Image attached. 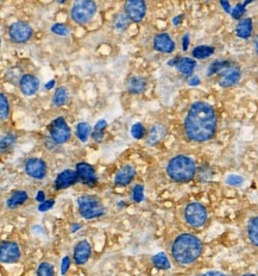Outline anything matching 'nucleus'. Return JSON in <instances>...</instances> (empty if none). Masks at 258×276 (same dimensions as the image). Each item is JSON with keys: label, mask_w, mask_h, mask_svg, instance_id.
Returning <instances> with one entry per match:
<instances>
[{"label": "nucleus", "mask_w": 258, "mask_h": 276, "mask_svg": "<svg viewBox=\"0 0 258 276\" xmlns=\"http://www.w3.org/2000/svg\"><path fill=\"white\" fill-rule=\"evenodd\" d=\"M218 118L212 105L206 102L192 104L183 123L186 137L192 142L204 143L214 137Z\"/></svg>", "instance_id": "f257e3e1"}, {"label": "nucleus", "mask_w": 258, "mask_h": 276, "mask_svg": "<svg viewBox=\"0 0 258 276\" xmlns=\"http://www.w3.org/2000/svg\"><path fill=\"white\" fill-rule=\"evenodd\" d=\"M204 250L203 242L192 233H181L171 244V257L179 266H189L199 260Z\"/></svg>", "instance_id": "f03ea898"}, {"label": "nucleus", "mask_w": 258, "mask_h": 276, "mask_svg": "<svg viewBox=\"0 0 258 276\" xmlns=\"http://www.w3.org/2000/svg\"><path fill=\"white\" fill-rule=\"evenodd\" d=\"M167 174L175 182H189L197 174V166L191 157L177 155L169 161Z\"/></svg>", "instance_id": "7ed1b4c3"}, {"label": "nucleus", "mask_w": 258, "mask_h": 276, "mask_svg": "<svg viewBox=\"0 0 258 276\" xmlns=\"http://www.w3.org/2000/svg\"><path fill=\"white\" fill-rule=\"evenodd\" d=\"M79 210L85 219H94L102 217L105 213V207L103 206L99 198L94 195H82L78 199Z\"/></svg>", "instance_id": "20e7f679"}, {"label": "nucleus", "mask_w": 258, "mask_h": 276, "mask_svg": "<svg viewBox=\"0 0 258 276\" xmlns=\"http://www.w3.org/2000/svg\"><path fill=\"white\" fill-rule=\"evenodd\" d=\"M183 218L189 226L198 228L204 226L205 222L207 221V218H208V213L203 204L191 203L185 207Z\"/></svg>", "instance_id": "39448f33"}, {"label": "nucleus", "mask_w": 258, "mask_h": 276, "mask_svg": "<svg viewBox=\"0 0 258 276\" xmlns=\"http://www.w3.org/2000/svg\"><path fill=\"white\" fill-rule=\"evenodd\" d=\"M97 12V4L92 0H79L73 5L72 18L78 24H86Z\"/></svg>", "instance_id": "423d86ee"}, {"label": "nucleus", "mask_w": 258, "mask_h": 276, "mask_svg": "<svg viewBox=\"0 0 258 276\" xmlns=\"http://www.w3.org/2000/svg\"><path fill=\"white\" fill-rule=\"evenodd\" d=\"M221 70L222 73L219 75L218 82L222 88L232 87V86L238 84L240 78H242V72L239 68L234 64H231V62H228Z\"/></svg>", "instance_id": "0eeeda50"}, {"label": "nucleus", "mask_w": 258, "mask_h": 276, "mask_svg": "<svg viewBox=\"0 0 258 276\" xmlns=\"http://www.w3.org/2000/svg\"><path fill=\"white\" fill-rule=\"evenodd\" d=\"M52 137L57 144H63L69 141L70 138V129L63 118H56L52 124Z\"/></svg>", "instance_id": "6e6552de"}, {"label": "nucleus", "mask_w": 258, "mask_h": 276, "mask_svg": "<svg viewBox=\"0 0 258 276\" xmlns=\"http://www.w3.org/2000/svg\"><path fill=\"white\" fill-rule=\"evenodd\" d=\"M8 35L11 40L17 43L28 42L32 36V29L28 23L24 22H16L8 29Z\"/></svg>", "instance_id": "1a4fd4ad"}, {"label": "nucleus", "mask_w": 258, "mask_h": 276, "mask_svg": "<svg viewBox=\"0 0 258 276\" xmlns=\"http://www.w3.org/2000/svg\"><path fill=\"white\" fill-rule=\"evenodd\" d=\"M125 14L132 22H141L147 13V5L143 0H129L125 2Z\"/></svg>", "instance_id": "9d476101"}, {"label": "nucleus", "mask_w": 258, "mask_h": 276, "mask_svg": "<svg viewBox=\"0 0 258 276\" xmlns=\"http://www.w3.org/2000/svg\"><path fill=\"white\" fill-rule=\"evenodd\" d=\"M20 258V249L14 242H2L0 246L1 263H16Z\"/></svg>", "instance_id": "9b49d317"}, {"label": "nucleus", "mask_w": 258, "mask_h": 276, "mask_svg": "<svg viewBox=\"0 0 258 276\" xmlns=\"http://www.w3.org/2000/svg\"><path fill=\"white\" fill-rule=\"evenodd\" d=\"M25 171L34 179H43L47 174V165L43 160L30 159L25 163Z\"/></svg>", "instance_id": "f8f14e48"}, {"label": "nucleus", "mask_w": 258, "mask_h": 276, "mask_svg": "<svg viewBox=\"0 0 258 276\" xmlns=\"http://www.w3.org/2000/svg\"><path fill=\"white\" fill-rule=\"evenodd\" d=\"M76 171H78L80 180L85 183V185L93 187L97 183L98 177L96 174V170L91 165L86 162H80L76 165Z\"/></svg>", "instance_id": "ddd939ff"}, {"label": "nucleus", "mask_w": 258, "mask_h": 276, "mask_svg": "<svg viewBox=\"0 0 258 276\" xmlns=\"http://www.w3.org/2000/svg\"><path fill=\"white\" fill-rule=\"evenodd\" d=\"M80 180L79 174L76 170H72V169H67V170L62 171L57 175L55 180V187L56 189H63L68 188L74 183H76Z\"/></svg>", "instance_id": "4468645a"}, {"label": "nucleus", "mask_w": 258, "mask_h": 276, "mask_svg": "<svg viewBox=\"0 0 258 276\" xmlns=\"http://www.w3.org/2000/svg\"><path fill=\"white\" fill-rule=\"evenodd\" d=\"M20 91L23 92V94L25 96H34L35 93L40 88V81L36 76L31 75V74H25L22 76L19 81Z\"/></svg>", "instance_id": "2eb2a0df"}, {"label": "nucleus", "mask_w": 258, "mask_h": 276, "mask_svg": "<svg viewBox=\"0 0 258 276\" xmlns=\"http://www.w3.org/2000/svg\"><path fill=\"white\" fill-rule=\"evenodd\" d=\"M91 245L87 240H80L78 244L75 245L74 249V262L76 264H85L88 261V258L91 256Z\"/></svg>", "instance_id": "dca6fc26"}, {"label": "nucleus", "mask_w": 258, "mask_h": 276, "mask_svg": "<svg viewBox=\"0 0 258 276\" xmlns=\"http://www.w3.org/2000/svg\"><path fill=\"white\" fill-rule=\"evenodd\" d=\"M154 47L158 52L170 54L175 50V43L168 34H158L154 38Z\"/></svg>", "instance_id": "f3484780"}, {"label": "nucleus", "mask_w": 258, "mask_h": 276, "mask_svg": "<svg viewBox=\"0 0 258 276\" xmlns=\"http://www.w3.org/2000/svg\"><path fill=\"white\" fill-rule=\"evenodd\" d=\"M135 175L136 169L132 166H124L115 174L114 183L118 186H127L133 180Z\"/></svg>", "instance_id": "a211bd4d"}, {"label": "nucleus", "mask_w": 258, "mask_h": 276, "mask_svg": "<svg viewBox=\"0 0 258 276\" xmlns=\"http://www.w3.org/2000/svg\"><path fill=\"white\" fill-rule=\"evenodd\" d=\"M147 86V80L141 75H133L126 82V90L132 94L143 93Z\"/></svg>", "instance_id": "6ab92c4d"}, {"label": "nucleus", "mask_w": 258, "mask_h": 276, "mask_svg": "<svg viewBox=\"0 0 258 276\" xmlns=\"http://www.w3.org/2000/svg\"><path fill=\"white\" fill-rule=\"evenodd\" d=\"M167 135V129L162 125V124H156L150 129L149 133H148L147 144L148 145H155L162 141L164 138V136Z\"/></svg>", "instance_id": "aec40b11"}, {"label": "nucleus", "mask_w": 258, "mask_h": 276, "mask_svg": "<svg viewBox=\"0 0 258 276\" xmlns=\"http://www.w3.org/2000/svg\"><path fill=\"white\" fill-rule=\"evenodd\" d=\"M246 234L251 244L258 248V216L252 217L249 221L248 226H246Z\"/></svg>", "instance_id": "412c9836"}, {"label": "nucleus", "mask_w": 258, "mask_h": 276, "mask_svg": "<svg viewBox=\"0 0 258 276\" xmlns=\"http://www.w3.org/2000/svg\"><path fill=\"white\" fill-rule=\"evenodd\" d=\"M236 34L243 40H248L252 35V20L250 18L240 19L236 26Z\"/></svg>", "instance_id": "4be33fe9"}, {"label": "nucleus", "mask_w": 258, "mask_h": 276, "mask_svg": "<svg viewBox=\"0 0 258 276\" xmlns=\"http://www.w3.org/2000/svg\"><path fill=\"white\" fill-rule=\"evenodd\" d=\"M175 62H176V66L175 67H176L182 74H186V75L192 74L193 70H194L195 67H197V62H195V60H193V58H189V57L176 58Z\"/></svg>", "instance_id": "5701e85b"}, {"label": "nucleus", "mask_w": 258, "mask_h": 276, "mask_svg": "<svg viewBox=\"0 0 258 276\" xmlns=\"http://www.w3.org/2000/svg\"><path fill=\"white\" fill-rule=\"evenodd\" d=\"M26 200H28V193L24 191H18L13 193V194L8 198L7 206L10 207V209H16V207L24 204Z\"/></svg>", "instance_id": "b1692460"}, {"label": "nucleus", "mask_w": 258, "mask_h": 276, "mask_svg": "<svg viewBox=\"0 0 258 276\" xmlns=\"http://www.w3.org/2000/svg\"><path fill=\"white\" fill-rule=\"evenodd\" d=\"M214 53V48L209 46H199L193 50V57L198 58V60H205V58L209 57Z\"/></svg>", "instance_id": "393cba45"}, {"label": "nucleus", "mask_w": 258, "mask_h": 276, "mask_svg": "<svg viewBox=\"0 0 258 276\" xmlns=\"http://www.w3.org/2000/svg\"><path fill=\"white\" fill-rule=\"evenodd\" d=\"M153 263L157 269H170V262H169L167 255H165L164 252H158V254H156L155 256L153 257Z\"/></svg>", "instance_id": "a878e982"}, {"label": "nucleus", "mask_w": 258, "mask_h": 276, "mask_svg": "<svg viewBox=\"0 0 258 276\" xmlns=\"http://www.w3.org/2000/svg\"><path fill=\"white\" fill-rule=\"evenodd\" d=\"M91 133V126L87 123H80L76 127V135L81 142H87Z\"/></svg>", "instance_id": "bb28decb"}, {"label": "nucleus", "mask_w": 258, "mask_h": 276, "mask_svg": "<svg viewBox=\"0 0 258 276\" xmlns=\"http://www.w3.org/2000/svg\"><path fill=\"white\" fill-rule=\"evenodd\" d=\"M67 91H66V88H57L55 92V96H54V105L55 106H57V108H60V106L62 105H64L67 102Z\"/></svg>", "instance_id": "cd10ccee"}, {"label": "nucleus", "mask_w": 258, "mask_h": 276, "mask_svg": "<svg viewBox=\"0 0 258 276\" xmlns=\"http://www.w3.org/2000/svg\"><path fill=\"white\" fill-rule=\"evenodd\" d=\"M37 276H54V267L48 262H42L37 268Z\"/></svg>", "instance_id": "c85d7f7f"}, {"label": "nucleus", "mask_w": 258, "mask_h": 276, "mask_svg": "<svg viewBox=\"0 0 258 276\" xmlns=\"http://www.w3.org/2000/svg\"><path fill=\"white\" fill-rule=\"evenodd\" d=\"M105 127H106L105 120H99L96 124V126H94V131L92 132V137L96 139L97 142H100L103 139V132Z\"/></svg>", "instance_id": "c756f323"}, {"label": "nucleus", "mask_w": 258, "mask_h": 276, "mask_svg": "<svg viewBox=\"0 0 258 276\" xmlns=\"http://www.w3.org/2000/svg\"><path fill=\"white\" fill-rule=\"evenodd\" d=\"M130 24V18L126 16V14H119V16L115 18L114 25L118 30H125V29Z\"/></svg>", "instance_id": "7c9ffc66"}, {"label": "nucleus", "mask_w": 258, "mask_h": 276, "mask_svg": "<svg viewBox=\"0 0 258 276\" xmlns=\"http://www.w3.org/2000/svg\"><path fill=\"white\" fill-rule=\"evenodd\" d=\"M131 135L133 138L136 139H141L144 137L145 135V129L142 123H135L131 127Z\"/></svg>", "instance_id": "2f4dec72"}, {"label": "nucleus", "mask_w": 258, "mask_h": 276, "mask_svg": "<svg viewBox=\"0 0 258 276\" xmlns=\"http://www.w3.org/2000/svg\"><path fill=\"white\" fill-rule=\"evenodd\" d=\"M132 197L133 200L136 203H141V201L144 200V187L142 185H136L133 187V191H132Z\"/></svg>", "instance_id": "473e14b6"}, {"label": "nucleus", "mask_w": 258, "mask_h": 276, "mask_svg": "<svg viewBox=\"0 0 258 276\" xmlns=\"http://www.w3.org/2000/svg\"><path fill=\"white\" fill-rule=\"evenodd\" d=\"M14 141H16V136L14 135H11V133H8V135L5 136L4 138L1 139V151L4 153L5 149H8L10 147H12Z\"/></svg>", "instance_id": "72a5a7b5"}, {"label": "nucleus", "mask_w": 258, "mask_h": 276, "mask_svg": "<svg viewBox=\"0 0 258 276\" xmlns=\"http://www.w3.org/2000/svg\"><path fill=\"white\" fill-rule=\"evenodd\" d=\"M243 182H244V179L240 175L231 174L226 177V183L230 186H242Z\"/></svg>", "instance_id": "f704fd0d"}, {"label": "nucleus", "mask_w": 258, "mask_h": 276, "mask_svg": "<svg viewBox=\"0 0 258 276\" xmlns=\"http://www.w3.org/2000/svg\"><path fill=\"white\" fill-rule=\"evenodd\" d=\"M52 31L54 34L58 35V36H67L69 34V29H68L67 25L63 24H55L52 26Z\"/></svg>", "instance_id": "c9c22d12"}, {"label": "nucleus", "mask_w": 258, "mask_h": 276, "mask_svg": "<svg viewBox=\"0 0 258 276\" xmlns=\"http://www.w3.org/2000/svg\"><path fill=\"white\" fill-rule=\"evenodd\" d=\"M0 102H1V119H6L8 117V100L4 94H0Z\"/></svg>", "instance_id": "e433bc0d"}, {"label": "nucleus", "mask_w": 258, "mask_h": 276, "mask_svg": "<svg viewBox=\"0 0 258 276\" xmlns=\"http://www.w3.org/2000/svg\"><path fill=\"white\" fill-rule=\"evenodd\" d=\"M246 4H249V2H245V4H238L236 7L233 8L232 17L234 19H239L240 17L243 16V13L245 12V5Z\"/></svg>", "instance_id": "4c0bfd02"}, {"label": "nucleus", "mask_w": 258, "mask_h": 276, "mask_svg": "<svg viewBox=\"0 0 258 276\" xmlns=\"http://www.w3.org/2000/svg\"><path fill=\"white\" fill-rule=\"evenodd\" d=\"M55 201L52 200V199H50V200H46L44 203H42L38 206V210L41 211V212H46V211H49L52 210V207L54 206Z\"/></svg>", "instance_id": "58836bf2"}, {"label": "nucleus", "mask_w": 258, "mask_h": 276, "mask_svg": "<svg viewBox=\"0 0 258 276\" xmlns=\"http://www.w3.org/2000/svg\"><path fill=\"white\" fill-rule=\"evenodd\" d=\"M70 267V258L66 256L62 260V263H61V274L64 275L66 273L68 272V269H69Z\"/></svg>", "instance_id": "ea45409f"}, {"label": "nucleus", "mask_w": 258, "mask_h": 276, "mask_svg": "<svg viewBox=\"0 0 258 276\" xmlns=\"http://www.w3.org/2000/svg\"><path fill=\"white\" fill-rule=\"evenodd\" d=\"M201 276H226L224 273L221 272H216V270H210V272H207L203 274Z\"/></svg>", "instance_id": "a19ab883"}, {"label": "nucleus", "mask_w": 258, "mask_h": 276, "mask_svg": "<svg viewBox=\"0 0 258 276\" xmlns=\"http://www.w3.org/2000/svg\"><path fill=\"white\" fill-rule=\"evenodd\" d=\"M36 200L40 201L41 204L44 203L46 201V195H44V193L42 191H40L37 193V197H36Z\"/></svg>", "instance_id": "79ce46f5"}, {"label": "nucleus", "mask_w": 258, "mask_h": 276, "mask_svg": "<svg viewBox=\"0 0 258 276\" xmlns=\"http://www.w3.org/2000/svg\"><path fill=\"white\" fill-rule=\"evenodd\" d=\"M188 82H189V85H191V86H197L199 82H200V80H199L198 76H193V78L189 79Z\"/></svg>", "instance_id": "37998d69"}, {"label": "nucleus", "mask_w": 258, "mask_h": 276, "mask_svg": "<svg viewBox=\"0 0 258 276\" xmlns=\"http://www.w3.org/2000/svg\"><path fill=\"white\" fill-rule=\"evenodd\" d=\"M221 5H222V6H224V8L227 11V12H231L230 4H228V2H226V1H221Z\"/></svg>", "instance_id": "c03bdc74"}, {"label": "nucleus", "mask_w": 258, "mask_h": 276, "mask_svg": "<svg viewBox=\"0 0 258 276\" xmlns=\"http://www.w3.org/2000/svg\"><path fill=\"white\" fill-rule=\"evenodd\" d=\"M187 47H188V36H185L183 38V49H187Z\"/></svg>", "instance_id": "a18cd8bd"}, {"label": "nucleus", "mask_w": 258, "mask_h": 276, "mask_svg": "<svg viewBox=\"0 0 258 276\" xmlns=\"http://www.w3.org/2000/svg\"><path fill=\"white\" fill-rule=\"evenodd\" d=\"M80 227H81V225H80V224L73 225V226H72V232H76V231H78Z\"/></svg>", "instance_id": "49530a36"}, {"label": "nucleus", "mask_w": 258, "mask_h": 276, "mask_svg": "<svg viewBox=\"0 0 258 276\" xmlns=\"http://www.w3.org/2000/svg\"><path fill=\"white\" fill-rule=\"evenodd\" d=\"M54 85H55V80H52V81L47 84V88L50 90V88H52V86H54Z\"/></svg>", "instance_id": "de8ad7c7"}, {"label": "nucleus", "mask_w": 258, "mask_h": 276, "mask_svg": "<svg viewBox=\"0 0 258 276\" xmlns=\"http://www.w3.org/2000/svg\"><path fill=\"white\" fill-rule=\"evenodd\" d=\"M242 276H257L256 274H244V275H242Z\"/></svg>", "instance_id": "09e8293b"}, {"label": "nucleus", "mask_w": 258, "mask_h": 276, "mask_svg": "<svg viewBox=\"0 0 258 276\" xmlns=\"http://www.w3.org/2000/svg\"><path fill=\"white\" fill-rule=\"evenodd\" d=\"M256 46H257V48H258V36L256 37Z\"/></svg>", "instance_id": "8fccbe9b"}]
</instances>
